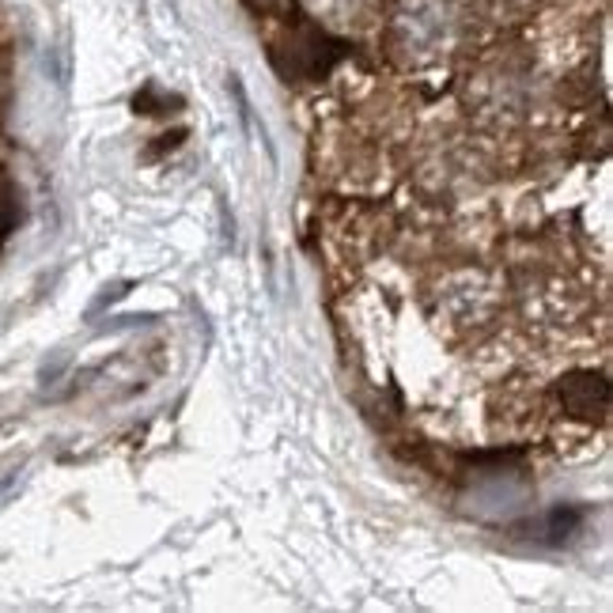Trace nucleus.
<instances>
[{
  "label": "nucleus",
  "mask_w": 613,
  "mask_h": 613,
  "mask_svg": "<svg viewBox=\"0 0 613 613\" xmlns=\"http://www.w3.org/2000/svg\"><path fill=\"white\" fill-rule=\"evenodd\" d=\"M560 398H565L568 413L599 417V413H606V379L594 372H576L560 383Z\"/></svg>",
  "instance_id": "obj_1"
}]
</instances>
